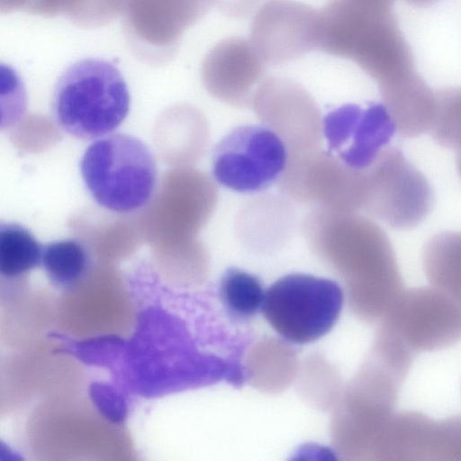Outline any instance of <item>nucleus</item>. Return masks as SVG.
Segmentation results:
<instances>
[{
	"label": "nucleus",
	"instance_id": "nucleus-1",
	"mask_svg": "<svg viewBox=\"0 0 461 461\" xmlns=\"http://www.w3.org/2000/svg\"><path fill=\"white\" fill-rule=\"evenodd\" d=\"M312 212L307 220V236L346 249L357 283L361 312L368 318L387 313L404 289L386 233L356 212L319 207Z\"/></svg>",
	"mask_w": 461,
	"mask_h": 461
},
{
	"label": "nucleus",
	"instance_id": "nucleus-2",
	"mask_svg": "<svg viewBox=\"0 0 461 461\" xmlns=\"http://www.w3.org/2000/svg\"><path fill=\"white\" fill-rule=\"evenodd\" d=\"M130 104L128 86L119 68L96 58L68 66L55 85L51 102L57 124L82 140L112 133L127 117Z\"/></svg>",
	"mask_w": 461,
	"mask_h": 461
},
{
	"label": "nucleus",
	"instance_id": "nucleus-3",
	"mask_svg": "<svg viewBox=\"0 0 461 461\" xmlns=\"http://www.w3.org/2000/svg\"><path fill=\"white\" fill-rule=\"evenodd\" d=\"M89 194L103 208L118 213L146 206L158 182L156 159L139 138L110 133L93 141L80 160Z\"/></svg>",
	"mask_w": 461,
	"mask_h": 461
},
{
	"label": "nucleus",
	"instance_id": "nucleus-4",
	"mask_svg": "<svg viewBox=\"0 0 461 461\" xmlns=\"http://www.w3.org/2000/svg\"><path fill=\"white\" fill-rule=\"evenodd\" d=\"M342 305L343 291L335 281L307 274H290L266 290L261 312L284 339L307 344L333 328Z\"/></svg>",
	"mask_w": 461,
	"mask_h": 461
},
{
	"label": "nucleus",
	"instance_id": "nucleus-5",
	"mask_svg": "<svg viewBox=\"0 0 461 461\" xmlns=\"http://www.w3.org/2000/svg\"><path fill=\"white\" fill-rule=\"evenodd\" d=\"M364 174L362 210L387 227L410 230L429 214L433 205L431 186L398 149H384Z\"/></svg>",
	"mask_w": 461,
	"mask_h": 461
},
{
	"label": "nucleus",
	"instance_id": "nucleus-6",
	"mask_svg": "<svg viewBox=\"0 0 461 461\" xmlns=\"http://www.w3.org/2000/svg\"><path fill=\"white\" fill-rule=\"evenodd\" d=\"M288 161L287 146L276 131L262 125H242L216 145L212 172L215 181L228 189L257 193L282 176Z\"/></svg>",
	"mask_w": 461,
	"mask_h": 461
},
{
	"label": "nucleus",
	"instance_id": "nucleus-7",
	"mask_svg": "<svg viewBox=\"0 0 461 461\" xmlns=\"http://www.w3.org/2000/svg\"><path fill=\"white\" fill-rule=\"evenodd\" d=\"M381 329L414 356L442 350L461 340V305L433 286L403 290Z\"/></svg>",
	"mask_w": 461,
	"mask_h": 461
},
{
	"label": "nucleus",
	"instance_id": "nucleus-8",
	"mask_svg": "<svg viewBox=\"0 0 461 461\" xmlns=\"http://www.w3.org/2000/svg\"><path fill=\"white\" fill-rule=\"evenodd\" d=\"M371 454L382 460L461 461V415L435 420L416 411L393 412Z\"/></svg>",
	"mask_w": 461,
	"mask_h": 461
},
{
	"label": "nucleus",
	"instance_id": "nucleus-9",
	"mask_svg": "<svg viewBox=\"0 0 461 461\" xmlns=\"http://www.w3.org/2000/svg\"><path fill=\"white\" fill-rule=\"evenodd\" d=\"M322 131L329 153L357 171L371 167L396 131L383 103L337 107L323 118Z\"/></svg>",
	"mask_w": 461,
	"mask_h": 461
},
{
	"label": "nucleus",
	"instance_id": "nucleus-10",
	"mask_svg": "<svg viewBox=\"0 0 461 461\" xmlns=\"http://www.w3.org/2000/svg\"><path fill=\"white\" fill-rule=\"evenodd\" d=\"M384 104L395 126L405 138H415L429 131L436 95L415 72L381 86Z\"/></svg>",
	"mask_w": 461,
	"mask_h": 461
},
{
	"label": "nucleus",
	"instance_id": "nucleus-11",
	"mask_svg": "<svg viewBox=\"0 0 461 461\" xmlns=\"http://www.w3.org/2000/svg\"><path fill=\"white\" fill-rule=\"evenodd\" d=\"M424 274L431 286L461 305V231L432 237L422 254Z\"/></svg>",
	"mask_w": 461,
	"mask_h": 461
},
{
	"label": "nucleus",
	"instance_id": "nucleus-12",
	"mask_svg": "<svg viewBox=\"0 0 461 461\" xmlns=\"http://www.w3.org/2000/svg\"><path fill=\"white\" fill-rule=\"evenodd\" d=\"M43 246L24 226L16 222L0 223V272L15 277L41 263Z\"/></svg>",
	"mask_w": 461,
	"mask_h": 461
},
{
	"label": "nucleus",
	"instance_id": "nucleus-13",
	"mask_svg": "<svg viewBox=\"0 0 461 461\" xmlns=\"http://www.w3.org/2000/svg\"><path fill=\"white\" fill-rule=\"evenodd\" d=\"M219 295L230 316L248 320L262 311L266 291L256 276L231 267L221 278Z\"/></svg>",
	"mask_w": 461,
	"mask_h": 461
},
{
	"label": "nucleus",
	"instance_id": "nucleus-14",
	"mask_svg": "<svg viewBox=\"0 0 461 461\" xmlns=\"http://www.w3.org/2000/svg\"><path fill=\"white\" fill-rule=\"evenodd\" d=\"M41 264L50 281L58 285H69L85 276L90 257L81 241L66 239L44 245Z\"/></svg>",
	"mask_w": 461,
	"mask_h": 461
},
{
	"label": "nucleus",
	"instance_id": "nucleus-15",
	"mask_svg": "<svg viewBox=\"0 0 461 461\" xmlns=\"http://www.w3.org/2000/svg\"><path fill=\"white\" fill-rule=\"evenodd\" d=\"M435 95L429 132L438 144L461 154V87L445 88Z\"/></svg>",
	"mask_w": 461,
	"mask_h": 461
},
{
	"label": "nucleus",
	"instance_id": "nucleus-16",
	"mask_svg": "<svg viewBox=\"0 0 461 461\" xmlns=\"http://www.w3.org/2000/svg\"><path fill=\"white\" fill-rule=\"evenodd\" d=\"M409 4H411L415 6H429L438 0H406Z\"/></svg>",
	"mask_w": 461,
	"mask_h": 461
},
{
	"label": "nucleus",
	"instance_id": "nucleus-17",
	"mask_svg": "<svg viewBox=\"0 0 461 461\" xmlns=\"http://www.w3.org/2000/svg\"><path fill=\"white\" fill-rule=\"evenodd\" d=\"M456 167H457L458 174L461 177V154H458V156H457Z\"/></svg>",
	"mask_w": 461,
	"mask_h": 461
}]
</instances>
